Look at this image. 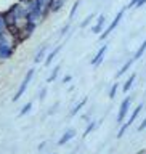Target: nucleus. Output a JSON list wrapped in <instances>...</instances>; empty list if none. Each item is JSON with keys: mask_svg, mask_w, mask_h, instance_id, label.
I'll list each match as a JSON object with an SVG mask.
<instances>
[{"mask_svg": "<svg viewBox=\"0 0 146 154\" xmlns=\"http://www.w3.org/2000/svg\"><path fill=\"white\" fill-rule=\"evenodd\" d=\"M64 3H66V0H53L51 5H50V13L60 11V10L64 7Z\"/></svg>", "mask_w": 146, "mask_h": 154, "instance_id": "12", "label": "nucleus"}, {"mask_svg": "<svg viewBox=\"0 0 146 154\" xmlns=\"http://www.w3.org/2000/svg\"><path fill=\"white\" fill-rule=\"evenodd\" d=\"M137 130H138V132H143V130H146V119L141 120V124L138 125V128H137Z\"/></svg>", "mask_w": 146, "mask_h": 154, "instance_id": "27", "label": "nucleus"}, {"mask_svg": "<svg viewBox=\"0 0 146 154\" xmlns=\"http://www.w3.org/2000/svg\"><path fill=\"white\" fill-rule=\"evenodd\" d=\"M47 48H48L47 45H43L40 50L37 51V55L34 56V63H36V64H39L40 61H45V58H47Z\"/></svg>", "mask_w": 146, "mask_h": 154, "instance_id": "10", "label": "nucleus"}, {"mask_svg": "<svg viewBox=\"0 0 146 154\" xmlns=\"http://www.w3.org/2000/svg\"><path fill=\"white\" fill-rule=\"evenodd\" d=\"M5 34H8V26L5 21V14L0 13V35H5Z\"/></svg>", "mask_w": 146, "mask_h": 154, "instance_id": "17", "label": "nucleus"}, {"mask_svg": "<svg viewBox=\"0 0 146 154\" xmlns=\"http://www.w3.org/2000/svg\"><path fill=\"white\" fill-rule=\"evenodd\" d=\"M51 154H56V152H51Z\"/></svg>", "mask_w": 146, "mask_h": 154, "instance_id": "34", "label": "nucleus"}, {"mask_svg": "<svg viewBox=\"0 0 146 154\" xmlns=\"http://www.w3.org/2000/svg\"><path fill=\"white\" fill-rule=\"evenodd\" d=\"M125 10H127V7H124V8L120 10V11H119L117 14H116V18L113 19V23H111L109 26H108V27L104 29V31H103V34H100V40H106V38H108V35H109V34L113 32V31H114L116 27H117V24L120 23V19H122V16L125 14Z\"/></svg>", "mask_w": 146, "mask_h": 154, "instance_id": "2", "label": "nucleus"}, {"mask_svg": "<svg viewBox=\"0 0 146 154\" xmlns=\"http://www.w3.org/2000/svg\"><path fill=\"white\" fill-rule=\"evenodd\" d=\"M87 101H89V98H87V96H84V98H82V100L79 101V103H77V104L74 106V108L71 109V112H69L71 117H74V116H77V112H79V111H80V109H82V108H84V106L87 104Z\"/></svg>", "mask_w": 146, "mask_h": 154, "instance_id": "9", "label": "nucleus"}, {"mask_svg": "<svg viewBox=\"0 0 146 154\" xmlns=\"http://www.w3.org/2000/svg\"><path fill=\"white\" fill-rule=\"evenodd\" d=\"M45 96H47V88H40V93H39V100H43V98H45Z\"/></svg>", "mask_w": 146, "mask_h": 154, "instance_id": "26", "label": "nucleus"}, {"mask_svg": "<svg viewBox=\"0 0 146 154\" xmlns=\"http://www.w3.org/2000/svg\"><path fill=\"white\" fill-rule=\"evenodd\" d=\"M141 109H143V104H141V103H140V104L137 106V108H135V109H133V112H132V116H130V117H129V120H127V122H125V124H127V125H129V127H130V125H132V124L135 122V119H137V117H138V114H140V112H141Z\"/></svg>", "mask_w": 146, "mask_h": 154, "instance_id": "11", "label": "nucleus"}, {"mask_svg": "<svg viewBox=\"0 0 146 154\" xmlns=\"http://www.w3.org/2000/svg\"><path fill=\"white\" fill-rule=\"evenodd\" d=\"M127 128H129L127 124H122V125H120V128H119V132H117V138H122L124 133L127 132Z\"/></svg>", "mask_w": 146, "mask_h": 154, "instance_id": "24", "label": "nucleus"}, {"mask_svg": "<svg viewBox=\"0 0 146 154\" xmlns=\"http://www.w3.org/2000/svg\"><path fill=\"white\" fill-rule=\"evenodd\" d=\"M29 2L31 0H18V3H21V5H29Z\"/></svg>", "mask_w": 146, "mask_h": 154, "instance_id": "32", "label": "nucleus"}, {"mask_svg": "<svg viewBox=\"0 0 146 154\" xmlns=\"http://www.w3.org/2000/svg\"><path fill=\"white\" fill-rule=\"evenodd\" d=\"M31 109H32V103H26V104H24L23 108H21V111H19L18 116H19V117H23V116H26Z\"/></svg>", "mask_w": 146, "mask_h": 154, "instance_id": "20", "label": "nucleus"}, {"mask_svg": "<svg viewBox=\"0 0 146 154\" xmlns=\"http://www.w3.org/2000/svg\"><path fill=\"white\" fill-rule=\"evenodd\" d=\"M76 137V130L74 128H67L64 133L61 135V138H60V141H58V146H63V144H66L67 141H71L72 138Z\"/></svg>", "mask_w": 146, "mask_h": 154, "instance_id": "7", "label": "nucleus"}, {"mask_svg": "<svg viewBox=\"0 0 146 154\" xmlns=\"http://www.w3.org/2000/svg\"><path fill=\"white\" fill-rule=\"evenodd\" d=\"M106 51H108V45H103L98 50V53L93 56V60H92V66L93 67H96V66H100L101 63H103V60H104V55H106Z\"/></svg>", "mask_w": 146, "mask_h": 154, "instance_id": "6", "label": "nucleus"}, {"mask_svg": "<svg viewBox=\"0 0 146 154\" xmlns=\"http://www.w3.org/2000/svg\"><path fill=\"white\" fill-rule=\"evenodd\" d=\"M34 74H36V69L34 67H31V69L27 71V74L24 75V79H23V82H21V85H19V88H18V91L14 93V96H13V101H18L21 96L24 95V91H26V88H27V85L31 84V80H32V77H34Z\"/></svg>", "mask_w": 146, "mask_h": 154, "instance_id": "1", "label": "nucleus"}, {"mask_svg": "<svg viewBox=\"0 0 146 154\" xmlns=\"http://www.w3.org/2000/svg\"><path fill=\"white\" fill-rule=\"evenodd\" d=\"M95 18H96V13H90L89 16H87V18L84 19V21H82L80 27H87V26H89V24L92 23V19H95Z\"/></svg>", "mask_w": 146, "mask_h": 154, "instance_id": "21", "label": "nucleus"}, {"mask_svg": "<svg viewBox=\"0 0 146 154\" xmlns=\"http://www.w3.org/2000/svg\"><path fill=\"white\" fill-rule=\"evenodd\" d=\"M45 146H47V141H43V143H40V144H39V151H42V149L45 148Z\"/></svg>", "mask_w": 146, "mask_h": 154, "instance_id": "31", "label": "nucleus"}, {"mask_svg": "<svg viewBox=\"0 0 146 154\" xmlns=\"http://www.w3.org/2000/svg\"><path fill=\"white\" fill-rule=\"evenodd\" d=\"M79 5H80V2L79 0H76L74 2V5H72V8H71V13H69V19H72L76 16V11H77V8H79Z\"/></svg>", "mask_w": 146, "mask_h": 154, "instance_id": "23", "label": "nucleus"}, {"mask_svg": "<svg viewBox=\"0 0 146 154\" xmlns=\"http://www.w3.org/2000/svg\"><path fill=\"white\" fill-rule=\"evenodd\" d=\"M60 51H61V45H58V47H55V48H53V50H51V51L47 55L45 61H43V63H45V66H47V67H48V66H50L51 63H53V60L56 58V55H58Z\"/></svg>", "mask_w": 146, "mask_h": 154, "instance_id": "8", "label": "nucleus"}, {"mask_svg": "<svg viewBox=\"0 0 146 154\" xmlns=\"http://www.w3.org/2000/svg\"><path fill=\"white\" fill-rule=\"evenodd\" d=\"M14 48H16V45H14V43H11V45H3V47H0V60L5 61V60H8V58H11L13 53H14Z\"/></svg>", "mask_w": 146, "mask_h": 154, "instance_id": "5", "label": "nucleus"}, {"mask_svg": "<svg viewBox=\"0 0 146 154\" xmlns=\"http://www.w3.org/2000/svg\"><path fill=\"white\" fill-rule=\"evenodd\" d=\"M133 64V58H130V60L127 61V63H125V64L122 66V67H120V69L117 71V74H116V79H119V77H122L124 74H125V72H127L129 69H130V66H132Z\"/></svg>", "mask_w": 146, "mask_h": 154, "instance_id": "14", "label": "nucleus"}, {"mask_svg": "<svg viewBox=\"0 0 146 154\" xmlns=\"http://www.w3.org/2000/svg\"><path fill=\"white\" fill-rule=\"evenodd\" d=\"M69 29H71V24L67 23V24H64V26H63V29L60 31V37H64L67 32H69Z\"/></svg>", "mask_w": 146, "mask_h": 154, "instance_id": "25", "label": "nucleus"}, {"mask_svg": "<svg viewBox=\"0 0 146 154\" xmlns=\"http://www.w3.org/2000/svg\"><path fill=\"white\" fill-rule=\"evenodd\" d=\"M60 71H61V64H58V66L55 67V69L51 71L50 77L47 79V82H48V84H51V82H55V80H56V77H58V74H60Z\"/></svg>", "mask_w": 146, "mask_h": 154, "instance_id": "19", "label": "nucleus"}, {"mask_svg": "<svg viewBox=\"0 0 146 154\" xmlns=\"http://www.w3.org/2000/svg\"><path fill=\"white\" fill-rule=\"evenodd\" d=\"M117 88H119V84H117V82H116V84L113 85V87H111V90H109V100H114L116 98V93H117Z\"/></svg>", "mask_w": 146, "mask_h": 154, "instance_id": "22", "label": "nucleus"}, {"mask_svg": "<svg viewBox=\"0 0 146 154\" xmlns=\"http://www.w3.org/2000/svg\"><path fill=\"white\" fill-rule=\"evenodd\" d=\"M130 101H132V96H127V98H125L122 103H120L119 114H117V122H119V124L124 122L125 116H127V112H129V109H130Z\"/></svg>", "mask_w": 146, "mask_h": 154, "instance_id": "3", "label": "nucleus"}, {"mask_svg": "<svg viewBox=\"0 0 146 154\" xmlns=\"http://www.w3.org/2000/svg\"><path fill=\"white\" fill-rule=\"evenodd\" d=\"M96 125H98V122H96V120H92V122H90V124H89V125H87V127H85L84 133H82V138H87V135H90L92 132H93Z\"/></svg>", "mask_w": 146, "mask_h": 154, "instance_id": "18", "label": "nucleus"}, {"mask_svg": "<svg viewBox=\"0 0 146 154\" xmlns=\"http://www.w3.org/2000/svg\"><path fill=\"white\" fill-rule=\"evenodd\" d=\"M56 108H58V103H56L55 106H53V108H51L50 111H48V114H53V112H55V111H56Z\"/></svg>", "mask_w": 146, "mask_h": 154, "instance_id": "33", "label": "nucleus"}, {"mask_svg": "<svg viewBox=\"0 0 146 154\" xmlns=\"http://www.w3.org/2000/svg\"><path fill=\"white\" fill-rule=\"evenodd\" d=\"M138 2H140V0H130L129 5H127V8H133V7H137Z\"/></svg>", "mask_w": 146, "mask_h": 154, "instance_id": "28", "label": "nucleus"}, {"mask_svg": "<svg viewBox=\"0 0 146 154\" xmlns=\"http://www.w3.org/2000/svg\"><path fill=\"white\" fill-rule=\"evenodd\" d=\"M144 51H146V38L141 42V45L138 47V50L135 51V55H133V61H137V60H140L143 55H144Z\"/></svg>", "mask_w": 146, "mask_h": 154, "instance_id": "16", "label": "nucleus"}, {"mask_svg": "<svg viewBox=\"0 0 146 154\" xmlns=\"http://www.w3.org/2000/svg\"><path fill=\"white\" fill-rule=\"evenodd\" d=\"M135 77H137V74H132L127 80L124 82V85H122V91H124V93L130 91V88H132V85H133V82H135Z\"/></svg>", "mask_w": 146, "mask_h": 154, "instance_id": "15", "label": "nucleus"}, {"mask_svg": "<svg viewBox=\"0 0 146 154\" xmlns=\"http://www.w3.org/2000/svg\"><path fill=\"white\" fill-rule=\"evenodd\" d=\"M104 24H106V14L101 13L100 16L96 18V23H95V26L92 27V32H93V34H103Z\"/></svg>", "mask_w": 146, "mask_h": 154, "instance_id": "4", "label": "nucleus"}, {"mask_svg": "<svg viewBox=\"0 0 146 154\" xmlns=\"http://www.w3.org/2000/svg\"><path fill=\"white\" fill-rule=\"evenodd\" d=\"M72 80V75H69V74H67V75H64V77H63V84H69V82Z\"/></svg>", "mask_w": 146, "mask_h": 154, "instance_id": "29", "label": "nucleus"}, {"mask_svg": "<svg viewBox=\"0 0 146 154\" xmlns=\"http://www.w3.org/2000/svg\"><path fill=\"white\" fill-rule=\"evenodd\" d=\"M51 2H53V0H37L39 7H40V10L45 13V16L50 13V5H51Z\"/></svg>", "mask_w": 146, "mask_h": 154, "instance_id": "13", "label": "nucleus"}, {"mask_svg": "<svg viewBox=\"0 0 146 154\" xmlns=\"http://www.w3.org/2000/svg\"><path fill=\"white\" fill-rule=\"evenodd\" d=\"M143 5H146V0H140V2H138V5H137L135 8H141Z\"/></svg>", "mask_w": 146, "mask_h": 154, "instance_id": "30", "label": "nucleus"}]
</instances>
